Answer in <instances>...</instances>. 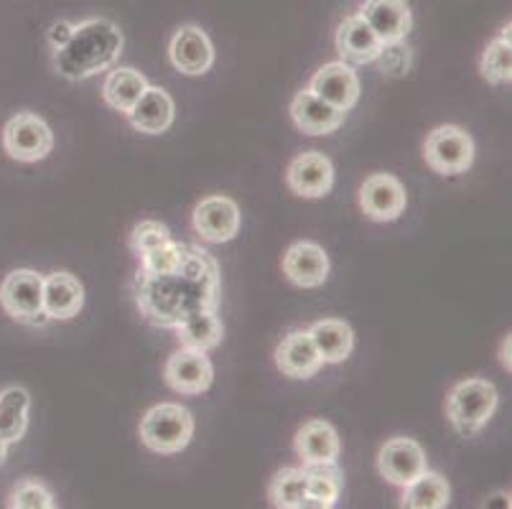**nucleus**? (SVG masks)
Wrapping results in <instances>:
<instances>
[{"label":"nucleus","instance_id":"obj_25","mask_svg":"<svg viewBox=\"0 0 512 509\" xmlns=\"http://www.w3.org/2000/svg\"><path fill=\"white\" fill-rule=\"evenodd\" d=\"M148 90V79L143 77L138 69L120 67L113 69V72L105 77V84H102V100L113 110L128 115L130 107L141 100L143 92Z\"/></svg>","mask_w":512,"mask_h":509},{"label":"nucleus","instance_id":"obj_6","mask_svg":"<svg viewBox=\"0 0 512 509\" xmlns=\"http://www.w3.org/2000/svg\"><path fill=\"white\" fill-rule=\"evenodd\" d=\"M426 166L441 176L467 174L474 163V140L459 125H439L423 143Z\"/></svg>","mask_w":512,"mask_h":509},{"label":"nucleus","instance_id":"obj_33","mask_svg":"<svg viewBox=\"0 0 512 509\" xmlns=\"http://www.w3.org/2000/svg\"><path fill=\"white\" fill-rule=\"evenodd\" d=\"M166 240H171V230L166 224L156 222V219H143L130 232V250L136 252L138 258V255H143L146 250H151V247L161 245Z\"/></svg>","mask_w":512,"mask_h":509},{"label":"nucleus","instance_id":"obj_37","mask_svg":"<svg viewBox=\"0 0 512 509\" xmlns=\"http://www.w3.org/2000/svg\"><path fill=\"white\" fill-rule=\"evenodd\" d=\"M502 367L510 372V334H507L505 342H502Z\"/></svg>","mask_w":512,"mask_h":509},{"label":"nucleus","instance_id":"obj_2","mask_svg":"<svg viewBox=\"0 0 512 509\" xmlns=\"http://www.w3.org/2000/svg\"><path fill=\"white\" fill-rule=\"evenodd\" d=\"M123 54V34L110 18H87L77 23L62 49H54V69L69 82L95 77L113 69Z\"/></svg>","mask_w":512,"mask_h":509},{"label":"nucleus","instance_id":"obj_30","mask_svg":"<svg viewBox=\"0 0 512 509\" xmlns=\"http://www.w3.org/2000/svg\"><path fill=\"white\" fill-rule=\"evenodd\" d=\"M482 77L490 84H510L512 82V46H510V23L502 28V34L482 54Z\"/></svg>","mask_w":512,"mask_h":509},{"label":"nucleus","instance_id":"obj_28","mask_svg":"<svg viewBox=\"0 0 512 509\" xmlns=\"http://www.w3.org/2000/svg\"><path fill=\"white\" fill-rule=\"evenodd\" d=\"M451 502V489L446 479L436 471H423L418 479L403 487L400 507L408 509H444Z\"/></svg>","mask_w":512,"mask_h":509},{"label":"nucleus","instance_id":"obj_27","mask_svg":"<svg viewBox=\"0 0 512 509\" xmlns=\"http://www.w3.org/2000/svg\"><path fill=\"white\" fill-rule=\"evenodd\" d=\"M31 395L23 387H8L0 392V438L11 446L26 436L29 428Z\"/></svg>","mask_w":512,"mask_h":509},{"label":"nucleus","instance_id":"obj_19","mask_svg":"<svg viewBox=\"0 0 512 509\" xmlns=\"http://www.w3.org/2000/svg\"><path fill=\"white\" fill-rule=\"evenodd\" d=\"M321 357L309 331H291L276 349V367L291 380H309L321 370Z\"/></svg>","mask_w":512,"mask_h":509},{"label":"nucleus","instance_id":"obj_12","mask_svg":"<svg viewBox=\"0 0 512 509\" xmlns=\"http://www.w3.org/2000/svg\"><path fill=\"white\" fill-rule=\"evenodd\" d=\"M169 59L176 72L181 74H189V77L207 74L214 64V46L207 31H202L194 23L176 28L169 44Z\"/></svg>","mask_w":512,"mask_h":509},{"label":"nucleus","instance_id":"obj_3","mask_svg":"<svg viewBox=\"0 0 512 509\" xmlns=\"http://www.w3.org/2000/svg\"><path fill=\"white\" fill-rule=\"evenodd\" d=\"M497 387L479 377L456 382L446 398V418L459 436H477L497 410Z\"/></svg>","mask_w":512,"mask_h":509},{"label":"nucleus","instance_id":"obj_18","mask_svg":"<svg viewBox=\"0 0 512 509\" xmlns=\"http://www.w3.org/2000/svg\"><path fill=\"white\" fill-rule=\"evenodd\" d=\"M85 306V286L67 270L44 278V314L46 319L69 321Z\"/></svg>","mask_w":512,"mask_h":509},{"label":"nucleus","instance_id":"obj_16","mask_svg":"<svg viewBox=\"0 0 512 509\" xmlns=\"http://www.w3.org/2000/svg\"><path fill=\"white\" fill-rule=\"evenodd\" d=\"M360 16L383 44L403 41L413 26L411 8L406 0H365Z\"/></svg>","mask_w":512,"mask_h":509},{"label":"nucleus","instance_id":"obj_20","mask_svg":"<svg viewBox=\"0 0 512 509\" xmlns=\"http://www.w3.org/2000/svg\"><path fill=\"white\" fill-rule=\"evenodd\" d=\"M383 49V41L362 21V16H347L337 28V51L344 64H372Z\"/></svg>","mask_w":512,"mask_h":509},{"label":"nucleus","instance_id":"obj_9","mask_svg":"<svg viewBox=\"0 0 512 509\" xmlns=\"http://www.w3.org/2000/svg\"><path fill=\"white\" fill-rule=\"evenodd\" d=\"M426 469V451L413 438H390L377 454V471L393 487H406Z\"/></svg>","mask_w":512,"mask_h":509},{"label":"nucleus","instance_id":"obj_32","mask_svg":"<svg viewBox=\"0 0 512 509\" xmlns=\"http://www.w3.org/2000/svg\"><path fill=\"white\" fill-rule=\"evenodd\" d=\"M8 507L13 509H54V494L36 479H21L8 497Z\"/></svg>","mask_w":512,"mask_h":509},{"label":"nucleus","instance_id":"obj_17","mask_svg":"<svg viewBox=\"0 0 512 509\" xmlns=\"http://www.w3.org/2000/svg\"><path fill=\"white\" fill-rule=\"evenodd\" d=\"M291 118L296 128L306 135H329L342 128L347 112L321 100L311 90H301L291 102Z\"/></svg>","mask_w":512,"mask_h":509},{"label":"nucleus","instance_id":"obj_22","mask_svg":"<svg viewBox=\"0 0 512 509\" xmlns=\"http://www.w3.org/2000/svg\"><path fill=\"white\" fill-rule=\"evenodd\" d=\"M339 436L332 423L327 420H309L296 433V454L301 464H337L339 459Z\"/></svg>","mask_w":512,"mask_h":509},{"label":"nucleus","instance_id":"obj_36","mask_svg":"<svg viewBox=\"0 0 512 509\" xmlns=\"http://www.w3.org/2000/svg\"><path fill=\"white\" fill-rule=\"evenodd\" d=\"M495 504H502V507H510V494H505V492L495 494V497L484 502V507H495Z\"/></svg>","mask_w":512,"mask_h":509},{"label":"nucleus","instance_id":"obj_5","mask_svg":"<svg viewBox=\"0 0 512 509\" xmlns=\"http://www.w3.org/2000/svg\"><path fill=\"white\" fill-rule=\"evenodd\" d=\"M0 308L21 324H46L44 314V275L36 270H13L0 283Z\"/></svg>","mask_w":512,"mask_h":509},{"label":"nucleus","instance_id":"obj_38","mask_svg":"<svg viewBox=\"0 0 512 509\" xmlns=\"http://www.w3.org/2000/svg\"><path fill=\"white\" fill-rule=\"evenodd\" d=\"M6 459H8V443L0 438V464H3Z\"/></svg>","mask_w":512,"mask_h":509},{"label":"nucleus","instance_id":"obj_11","mask_svg":"<svg viewBox=\"0 0 512 509\" xmlns=\"http://www.w3.org/2000/svg\"><path fill=\"white\" fill-rule=\"evenodd\" d=\"M164 380L179 395H202L212 387L214 367L209 362L207 352L181 347L166 362Z\"/></svg>","mask_w":512,"mask_h":509},{"label":"nucleus","instance_id":"obj_31","mask_svg":"<svg viewBox=\"0 0 512 509\" xmlns=\"http://www.w3.org/2000/svg\"><path fill=\"white\" fill-rule=\"evenodd\" d=\"M184 252H186V245L184 242H176L174 237L166 242H161V245L151 247V250H146L143 255H138V260H141V268L143 273H169V270H174L176 265L184 260Z\"/></svg>","mask_w":512,"mask_h":509},{"label":"nucleus","instance_id":"obj_1","mask_svg":"<svg viewBox=\"0 0 512 509\" xmlns=\"http://www.w3.org/2000/svg\"><path fill=\"white\" fill-rule=\"evenodd\" d=\"M138 311L158 329H176L197 311H217L222 296L220 265L199 245H186L184 260L169 273H143L133 278Z\"/></svg>","mask_w":512,"mask_h":509},{"label":"nucleus","instance_id":"obj_21","mask_svg":"<svg viewBox=\"0 0 512 509\" xmlns=\"http://www.w3.org/2000/svg\"><path fill=\"white\" fill-rule=\"evenodd\" d=\"M128 123L138 130V133L146 135H161L171 128L174 123V100L166 90L161 87H151L143 92L141 100L130 107V112L125 115Z\"/></svg>","mask_w":512,"mask_h":509},{"label":"nucleus","instance_id":"obj_10","mask_svg":"<svg viewBox=\"0 0 512 509\" xmlns=\"http://www.w3.org/2000/svg\"><path fill=\"white\" fill-rule=\"evenodd\" d=\"M406 207V186L393 174H372L360 186V209L372 222H395Z\"/></svg>","mask_w":512,"mask_h":509},{"label":"nucleus","instance_id":"obj_34","mask_svg":"<svg viewBox=\"0 0 512 509\" xmlns=\"http://www.w3.org/2000/svg\"><path fill=\"white\" fill-rule=\"evenodd\" d=\"M375 62L383 74L400 77V74H406L408 69H411L413 54L403 41H393V44H383V49H380Z\"/></svg>","mask_w":512,"mask_h":509},{"label":"nucleus","instance_id":"obj_35","mask_svg":"<svg viewBox=\"0 0 512 509\" xmlns=\"http://www.w3.org/2000/svg\"><path fill=\"white\" fill-rule=\"evenodd\" d=\"M72 31H74V23H69V21L51 23V28H49L51 49H62V46L69 41V36H72Z\"/></svg>","mask_w":512,"mask_h":509},{"label":"nucleus","instance_id":"obj_15","mask_svg":"<svg viewBox=\"0 0 512 509\" xmlns=\"http://www.w3.org/2000/svg\"><path fill=\"white\" fill-rule=\"evenodd\" d=\"M283 275L299 288H319L329 278V255L316 242H296L283 255Z\"/></svg>","mask_w":512,"mask_h":509},{"label":"nucleus","instance_id":"obj_7","mask_svg":"<svg viewBox=\"0 0 512 509\" xmlns=\"http://www.w3.org/2000/svg\"><path fill=\"white\" fill-rule=\"evenodd\" d=\"M3 146L21 163L44 161L54 148V133L34 112H18L3 128Z\"/></svg>","mask_w":512,"mask_h":509},{"label":"nucleus","instance_id":"obj_24","mask_svg":"<svg viewBox=\"0 0 512 509\" xmlns=\"http://www.w3.org/2000/svg\"><path fill=\"white\" fill-rule=\"evenodd\" d=\"M176 339L186 349L212 352L225 339V326H222L217 311H197V314H192L176 326Z\"/></svg>","mask_w":512,"mask_h":509},{"label":"nucleus","instance_id":"obj_13","mask_svg":"<svg viewBox=\"0 0 512 509\" xmlns=\"http://www.w3.org/2000/svg\"><path fill=\"white\" fill-rule=\"evenodd\" d=\"M288 189L304 199H321L334 186V166L324 153L306 151L291 161L286 171Z\"/></svg>","mask_w":512,"mask_h":509},{"label":"nucleus","instance_id":"obj_23","mask_svg":"<svg viewBox=\"0 0 512 509\" xmlns=\"http://www.w3.org/2000/svg\"><path fill=\"white\" fill-rule=\"evenodd\" d=\"M309 336L324 364L344 362L352 354V347H355V331L347 321L339 319L316 321L309 329Z\"/></svg>","mask_w":512,"mask_h":509},{"label":"nucleus","instance_id":"obj_4","mask_svg":"<svg viewBox=\"0 0 512 509\" xmlns=\"http://www.w3.org/2000/svg\"><path fill=\"white\" fill-rule=\"evenodd\" d=\"M141 441L153 454H179L189 446L194 436V418L186 408L176 403L153 405L141 418Z\"/></svg>","mask_w":512,"mask_h":509},{"label":"nucleus","instance_id":"obj_14","mask_svg":"<svg viewBox=\"0 0 512 509\" xmlns=\"http://www.w3.org/2000/svg\"><path fill=\"white\" fill-rule=\"evenodd\" d=\"M309 90L337 110L349 112L360 100V77L344 62L324 64L311 79Z\"/></svg>","mask_w":512,"mask_h":509},{"label":"nucleus","instance_id":"obj_8","mask_svg":"<svg viewBox=\"0 0 512 509\" xmlns=\"http://www.w3.org/2000/svg\"><path fill=\"white\" fill-rule=\"evenodd\" d=\"M192 224L204 242L222 245V242L235 240V235L240 232V207L230 196H207L194 207Z\"/></svg>","mask_w":512,"mask_h":509},{"label":"nucleus","instance_id":"obj_29","mask_svg":"<svg viewBox=\"0 0 512 509\" xmlns=\"http://www.w3.org/2000/svg\"><path fill=\"white\" fill-rule=\"evenodd\" d=\"M268 499L278 509H306V471L281 469L268 487Z\"/></svg>","mask_w":512,"mask_h":509},{"label":"nucleus","instance_id":"obj_26","mask_svg":"<svg viewBox=\"0 0 512 509\" xmlns=\"http://www.w3.org/2000/svg\"><path fill=\"white\" fill-rule=\"evenodd\" d=\"M306 471V509H332L344 487L337 464H309Z\"/></svg>","mask_w":512,"mask_h":509}]
</instances>
